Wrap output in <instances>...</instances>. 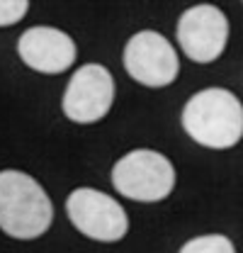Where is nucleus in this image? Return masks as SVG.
<instances>
[{"instance_id":"nucleus-1","label":"nucleus","mask_w":243,"mask_h":253,"mask_svg":"<svg viewBox=\"0 0 243 253\" xmlns=\"http://www.w3.org/2000/svg\"><path fill=\"white\" fill-rule=\"evenodd\" d=\"M182 126L200 146L231 149L243 136V105L226 88H204L182 110Z\"/></svg>"},{"instance_id":"nucleus-2","label":"nucleus","mask_w":243,"mask_h":253,"mask_svg":"<svg viewBox=\"0 0 243 253\" xmlns=\"http://www.w3.org/2000/svg\"><path fill=\"white\" fill-rule=\"evenodd\" d=\"M54 219L44 188L22 170H0V229L12 239H37Z\"/></svg>"},{"instance_id":"nucleus-3","label":"nucleus","mask_w":243,"mask_h":253,"mask_svg":"<svg viewBox=\"0 0 243 253\" xmlns=\"http://www.w3.org/2000/svg\"><path fill=\"white\" fill-rule=\"evenodd\" d=\"M112 185L129 200L161 202L175 188V168L158 151L136 149L115 163Z\"/></svg>"},{"instance_id":"nucleus-4","label":"nucleus","mask_w":243,"mask_h":253,"mask_svg":"<svg viewBox=\"0 0 243 253\" xmlns=\"http://www.w3.org/2000/svg\"><path fill=\"white\" fill-rule=\"evenodd\" d=\"M66 212L71 224L88 239L115 244L126 236L129 219L126 212L115 197L95 188L73 190L66 200Z\"/></svg>"},{"instance_id":"nucleus-5","label":"nucleus","mask_w":243,"mask_h":253,"mask_svg":"<svg viewBox=\"0 0 243 253\" xmlns=\"http://www.w3.org/2000/svg\"><path fill=\"white\" fill-rule=\"evenodd\" d=\"M124 68L136 83L146 88H165L178 78L180 61L173 44L163 34L141 30L124 46Z\"/></svg>"},{"instance_id":"nucleus-6","label":"nucleus","mask_w":243,"mask_h":253,"mask_svg":"<svg viewBox=\"0 0 243 253\" xmlns=\"http://www.w3.org/2000/svg\"><path fill=\"white\" fill-rule=\"evenodd\" d=\"M112 102H115L112 73L100 63H85L71 76L61 107L71 122L90 125L110 112Z\"/></svg>"},{"instance_id":"nucleus-7","label":"nucleus","mask_w":243,"mask_h":253,"mask_svg":"<svg viewBox=\"0 0 243 253\" xmlns=\"http://www.w3.org/2000/svg\"><path fill=\"white\" fill-rule=\"evenodd\" d=\"M175 34L187 59L197 63H209L219 59L226 46L229 20L216 5L202 2L182 12Z\"/></svg>"},{"instance_id":"nucleus-8","label":"nucleus","mask_w":243,"mask_h":253,"mask_svg":"<svg viewBox=\"0 0 243 253\" xmlns=\"http://www.w3.org/2000/svg\"><path fill=\"white\" fill-rule=\"evenodd\" d=\"M17 54L39 73H63L76 63V42L56 27H30L17 39Z\"/></svg>"},{"instance_id":"nucleus-9","label":"nucleus","mask_w":243,"mask_h":253,"mask_svg":"<svg viewBox=\"0 0 243 253\" xmlns=\"http://www.w3.org/2000/svg\"><path fill=\"white\" fill-rule=\"evenodd\" d=\"M180 253H236V246L231 244V239L221 234H207V236L190 239L180 249Z\"/></svg>"},{"instance_id":"nucleus-10","label":"nucleus","mask_w":243,"mask_h":253,"mask_svg":"<svg viewBox=\"0 0 243 253\" xmlns=\"http://www.w3.org/2000/svg\"><path fill=\"white\" fill-rule=\"evenodd\" d=\"M30 10V0H0V27L20 22Z\"/></svg>"}]
</instances>
